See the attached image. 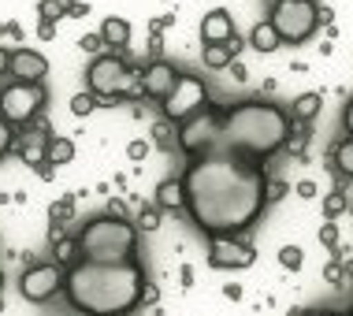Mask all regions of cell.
<instances>
[{
  "label": "cell",
  "mask_w": 353,
  "mask_h": 316,
  "mask_svg": "<svg viewBox=\"0 0 353 316\" xmlns=\"http://www.w3.org/2000/svg\"><path fill=\"white\" fill-rule=\"evenodd\" d=\"M179 279H183V286L190 290V286H194V268H190V264H183V268H179Z\"/></svg>",
  "instance_id": "45"
},
{
  "label": "cell",
  "mask_w": 353,
  "mask_h": 316,
  "mask_svg": "<svg viewBox=\"0 0 353 316\" xmlns=\"http://www.w3.org/2000/svg\"><path fill=\"white\" fill-rule=\"evenodd\" d=\"M268 23L275 26L283 45H305L320 26V8L312 0H275Z\"/></svg>",
  "instance_id": "5"
},
{
  "label": "cell",
  "mask_w": 353,
  "mask_h": 316,
  "mask_svg": "<svg viewBox=\"0 0 353 316\" xmlns=\"http://www.w3.org/2000/svg\"><path fill=\"white\" fill-rule=\"evenodd\" d=\"M250 45L256 52H275V49H283V41H279V34H275V26L268 23V19H264V23H256L253 30H250Z\"/></svg>",
  "instance_id": "16"
},
{
  "label": "cell",
  "mask_w": 353,
  "mask_h": 316,
  "mask_svg": "<svg viewBox=\"0 0 353 316\" xmlns=\"http://www.w3.org/2000/svg\"><path fill=\"white\" fill-rule=\"evenodd\" d=\"M279 264L286 268V272H301L305 250H301V246H283V250H279Z\"/></svg>",
  "instance_id": "27"
},
{
  "label": "cell",
  "mask_w": 353,
  "mask_h": 316,
  "mask_svg": "<svg viewBox=\"0 0 353 316\" xmlns=\"http://www.w3.org/2000/svg\"><path fill=\"white\" fill-rule=\"evenodd\" d=\"M208 104V86L197 79V75H186V71H179V82L171 86V93L164 101H160V112H164V119L168 123H186L194 112H201Z\"/></svg>",
  "instance_id": "7"
},
{
  "label": "cell",
  "mask_w": 353,
  "mask_h": 316,
  "mask_svg": "<svg viewBox=\"0 0 353 316\" xmlns=\"http://www.w3.org/2000/svg\"><path fill=\"white\" fill-rule=\"evenodd\" d=\"M79 49H82V52H90V56H101V49H104L101 30H97V34H82V37H79Z\"/></svg>",
  "instance_id": "32"
},
{
  "label": "cell",
  "mask_w": 353,
  "mask_h": 316,
  "mask_svg": "<svg viewBox=\"0 0 353 316\" xmlns=\"http://www.w3.org/2000/svg\"><path fill=\"white\" fill-rule=\"evenodd\" d=\"M79 261L93 264H123L138 257V227L127 216H93L79 231Z\"/></svg>",
  "instance_id": "4"
},
{
  "label": "cell",
  "mask_w": 353,
  "mask_h": 316,
  "mask_svg": "<svg viewBox=\"0 0 353 316\" xmlns=\"http://www.w3.org/2000/svg\"><path fill=\"white\" fill-rule=\"evenodd\" d=\"M12 146H15V127H12V123H8L4 116H0V160L12 152Z\"/></svg>",
  "instance_id": "31"
},
{
  "label": "cell",
  "mask_w": 353,
  "mask_h": 316,
  "mask_svg": "<svg viewBox=\"0 0 353 316\" xmlns=\"http://www.w3.org/2000/svg\"><path fill=\"white\" fill-rule=\"evenodd\" d=\"M160 219H164V213H160V208L157 205H141V213H138V219H134V227H138V231H157V227H160Z\"/></svg>",
  "instance_id": "25"
},
{
  "label": "cell",
  "mask_w": 353,
  "mask_h": 316,
  "mask_svg": "<svg viewBox=\"0 0 353 316\" xmlns=\"http://www.w3.org/2000/svg\"><path fill=\"white\" fill-rule=\"evenodd\" d=\"M286 197V183L283 179H268V205H275V201Z\"/></svg>",
  "instance_id": "35"
},
{
  "label": "cell",
  "mask_w": 353,
  "mask_h": 316,
  "mask_svg": "<svg viewBox=\"0 0 353 316\" xmlns=\"http://www.w3.org/2000/svg\"><path fill=\"white\" fill-rule=\"evenodd\" d=\"M149 152H152V141H145V138H134V141L127 146V157L134 160V164H141V160H145Z\"/></svg>",
  "instance_id": "33"
},
{
  "label": "cell",
  "mask_w": 353,
  "mask_h": 316,
  "mask_svg": "<svg viewBox=\"0 0 353 316\" xmlns=\"http://www.w3.org/2000/svg\"><path fill=\"white\" fill-rule=\"evenodd\" d=\"M82 15H90V4H82V0H74V4H71V12H68V19H82Z\"/></svg>",
  "instance_id": "44"
},
{
  "label": "cell",
  "mask_w": 353,
  "mask_h": 316,
  "mask_svg": "<svg viewBox=\"0 0 353 316\" xmlns=\"http://www.w3.org/2000/svg\"><path fill=\"white\" fill-rule=\"evenodd\" d=\"M157 302H160V286L145 283V290H141V305H157Z\"/></svg>",
  "instance_id": "38"
},
{
  "label": "cell",
  "mask_w": 353,
  "mask_h": 316,
  "mask_svg": "<svg viewBox=\"0 0 353 316\" xmlns=\"http://www.w3.org/2000/svg\"><path fill=\"white\" fill-rule=\"evenodd\" d=\"M108 216H127V205H123L119 197H112L108 201Z\"/></svg>",
  "instance_id": "46"
},
{
  "label": "cell",
  "mask_w": 353,
  "mask_h": 316,
  "mask_svg": "<svg viewBox=\"0 0 353 316\" xmlns=\"http://www.w3.org/2000/svg\"><path fill=\"white\" fill-rule=\"evenodd\" d=\"M323 108V93L320 90H309V93H298V101L290 104V119L294 123H312Z\"/></svg>",
  "instance_id": "14"
},
{
  "label": "cell",
  "mask_w": 353,
  "mask_h": 316,
  "mask_svg": "<svg viewBox=\"0 0 353 316\" xmlns=\"http://www.w3.org/2000/svg\"><path fill=\"white\" fill-rule=\"evenodd\" d=\"M186 213L205 238H242L268 208V164L231 149L186 157Z\"/></svg>",
  "instance_id": "1"
},
{
  "label": "cell",
  "mask_w": 353,
  "mask_h": 316,
  "mask_svg": "<svg viewBox=\"0 0 353 316\" xmlns=\"http://www.w3.org/2000/svg\"><path fill=\"white\" fill-rule=\"evenodd\" d=\"M256 264V250L242 238H208V268L216 272H242Z\"/></svg>",
  "instance_id": "9"
},
{
  "label": "cell",
  "mask_w": 353,
  "mask_h": 316,
  "mask_svg": "<svg viewBox=\"0 0 353 316\" xmlns=\"http://www.w3.org/2000/svg\"><path fill=\"white\" fill-rule=\"evenodd\" d=\"M152 146L157 149H179V127L168 119L152 123Z\"/></svg>",
  "instance_id": "19"
},
{
  "label": "cell",
  "mask_w": 353,
  "mask_h": 316,
  "mask_svg": "<svg viewBox=\"0 0 353 316\" xmlns=\"http://www.w3.org/2000/svg\"><path fill=\"white\" fill-rule=\"evenodd\" d=\"M49 219H56V224L74 219V194H63L60 201H52V205H49Z\"/></svg>",
  "instance_id": "24"
},
{
  "label": "cell",
  "mask_w": 353,
  "mask_h": 316,
  "mask_svg": "<svg viewBox=\"0 0 353 316\" xmlns=\"http://www.w3.org/2000/svg\"><path fill=\"white\" fill-rule=\"evenodd\" d=\"M152 205L160 213H186V190H183V179H164L157 186V201Z\"/></svg>",
  "instance_id": "13"
},
{
  "label": "cell",
  "mask_w": 353,
  "mask_h": 316,
  "mask_svg": "<svg viewBox=\"0 0 353 316\" xmlns=\"http://www.w3.org/2000/svg\"><path fill=\"white\" fill-rule=\"evenodd\" d=\"M63 238V224H56V219H49V242H60Z\"/></svg>",
  "instance_id": "48"
},
{
  "label": "cell",
  "mask_w": 353,
  "mask_h": 316,
  "mask_svg": "<svg viewBox=\"0 0 353 316\" xmlns=\"http://www.w3.org/2000/svg\"><path fill=\"white\" fill-rule=\"evenodd\" d=\"M145 283L149 275L138 257L123 264L74 261L63 275V298L82 316H130L141 305Z\"/></svg>",
  "instance_id": "3"
},
{
  "label": "cell",
  "mask_w": 353,
  "mask_h": 316,
  "mask_svg": "<svg viewBox=\"0 0 353 316\" xmlns=\"http://www.w3.org/2000/svg\"><path fill=\"white\" fill-rule=\"evenodd\" d=\"M0 294H4V272H0Z\"/></svg>",
  "instance_id": "52"
},
{
  "label": "cell",
  "mask_w": 353,
  "mask_h": 316,
  "mask_svg": "<svg viewBox=\"0 0 353 316\" xmlns=\"http://www.w3.org/2000/svg\"><path fill=\"white\" fill-rule=\"evenodd\" d=\"M323 279H327L331 286H342V283H346V272H342V257L331 253V261L323 264Z\"/></svg>",
  "instance_id": "29"
},
{
  "label": "cell",
  "mask_w": 353,
  "mask_h": 316,
  "mask_svg": "<svg viewBox=\"0 0 353 316\" xmlns=\"http://www.w3.org/2000/svg\"><path fill=\"white\" fill-rule=\"evenodd\" d=\"M8 63H12V52H8L4 45H0V75H8Z\"/></svg>",
  "instance_id": "49"
},
{
  "label": "cell",
  "mask_w": 353,
  "mask_h": 316,
  "mask_svg": "<svg viewBox=\"0 0 353 316\" xmlns=\"http://www.w3.org/2000/svg\"><path fill=\"white\" fill-rule=\"evenodd\" d=\"M101 108V97H93V93L90 90H85V93H74V97H71V116H93V112H97Z\"/></svg>",
  "instance_id": "23"
},
{
  "label": "cell",
  "mask_w": 353,
  "mask_h": 316,
  "mask_svg": "<svg viewBox=\"0 0 353 316\" xmlns=\"http://www.w3.org/2000/svg\"><path fill=\"white\" fill-rule=\"evenodd\" d=\"M227 45H231V52H234V56L245 49V41H242V37H238V34H234V37H231V41H227Z\"/></svg>",
  "instance_id": "50"
},
{
  "label": "cell",
  "mask_w": 353,
  "mask_h": 316,
  "mask_svg": "<svg viewBox=\"0 0 353 316\" xmlns=\"http://www.w3.org/2000/svg\"><path fill=\"white\" fill-rule=\"evenodd\" d=\"M223 298H227V302H242V286H238V283H227V286H223Z\"/></svg>",
  "instance_id": "43"
},
{
  "label": "cell",
  "mask_w": 353,
  "mask_h": 316,
  "mask_svg": "<svg viewBox=\"0 0 353 316\" xmlns=\"http://www.w3.org/2000/svg\"><path fill=\"white\" fill-rule=\"evenodd\" d=\"M290 316H353V305H350V309H342V313H335V309H294Z\"/></svg>",
  "instance_id": "34"
},
{
  "label": "cell",
  "mask_w": 353,
  "mask_h": 316,
  "mask_svg": "<svg viewBox=\"0 0 353 316\" xmlns=\"http://www.w3.org/2000/svg\"><path fill=\"white\" fill-rule=\"evenodd\" d=\"M331 160H335L339 175H346V179H353V138H342L339 146L331 149Z\"/></svg>",
  "instance_id": "20"
},
{
  "label": "cell",
  "mask_w": 353,
  "mask_h": 316,
  "mask_svg": "<svg viewBox=\"0 0 353 316\" xmlns=\"http://www.w3.org/2000/svg\"><path fill=\"white\" fill-rule=\"evenodd\" d=\"M101 37H104V45H112V49H127L130 45V19L108 15L101 23Z\"/></svg>",
  "instance_id": "15"
},
{
  "label": "cell",
  "mask_w": 353,
  "mask_h": 316,
  "mask_svg": "<svg viewBox=\"0 0 353 316\" xmlns=\"http://www.w3.org/2000/svg\"><path fill=\"white\" fill-rule=\"evenodd\" d=\"M320 246L323 250H339V224L335 219H323V227H320Z\"/></svg>",
  "instance_id": "30"
},
{
  "label": "cell",
  "mask_w": 353,
  "mask_h": 316,
  "mask_svg": "<svg viewBox=\"0 0 353 316\" xmlns=\"http://www.w3.org/2000/svg\"><path fill=\"white\" fill-rule=\"evenodd\" d=\"M286 134H290V116L272 101H242L231 108H219L208 101L201 112L179 123V149L186 157L208 149H231L268 164L286 146Z\"/></svg>",
  "instance_id": "2"
},
{
  "label": "cell",
  "mask_w": 353,
  "mask_h": 316,
  "mask_svg": "<svg viewBox=\"0 0 353 316\" xmlns=\"http://www.w3.org/2000/svg\"><path fill=\"white\" fill-rule=\"evenodd\" d=\"M201 60H205V67L208 71H227V67H231V60H238V56L231 52V45H205L201 49Z\"/></svg>",
  "instance_id": "18"
},
{
  "label": "cell",
  "mask_w": 353,
  "mask_h": 316,
  "mask_svg": "<svg viewBox=\"0 0 353 316\" xmlns=\"http://www.w3.org/2000/svg\"><path fill=\"white\" fill-rule=\"evenodd\" d=\"M342 127H346V134L353 138V97L346 101V108H342Z\"/></svg>",
  "instance_id": "41"
},
{
  "label": "cell",
  "mask_w": 353,
  "mask_h": 316,
  "mask_svg": "<svg viewBox=\"0 0 353 316\" xmlns=\"http://www.w3.org/2000/svg\"><path fill=\"white\" fill-rule=\"evenodd\" d=\"M238 30H234V19L227 8H212L205 19H201V45H223L231 41Z\"/></svg>",
  "instance_id": "12"
},
{
  "label": "cell",
  "mask_w": 353,
  "mask_h": 316,
  "mask_svg": "<svg viewBox=\"0 0 353 316\" xmlns=\"http://www.w3.org/2000/svg\"><path fill=\"white\" fill-rule=\"evenodd\" d=\"M8 75L15 82H41L49 75V60H45L37 49H15L12 63H8Z\"/></svg>",
  "instance_id": "11"
},
{
  "label": "cell",
  "mask_w": 353,
  "mask_h": 316,
  "mask_svg": "<svg viewBox=\"0 0 353 316\" xmlns=\"http://www.w3.org/2000/svg\"><path fill=\"white\" fill-rule=\"evenodd\" d=\"M52 257H56V264L71 268L74 261H79V242H74V238H60V242H52Z\"/></svg>",
  "instance_id": "22"
},
{
  "label": "cell",
  "mask_w": 353,
  "mask_h": 316,
  "mask_svg": "<svg viewBox=\"0 0 353 316\" xmlns=\"http://www.w3.org/2000/svg\"><path fill=\"white\" fill-rule=\"evenodd\" d=\"M63 275H68V268L56 264V261L26 264L23 275H19V294L30 305H45V302H52L56 294H63Z\"/></svg>",
  "instance_id": "8"
},
{
  "label": "cell",
  "mask_w": 353,
  "mask_h": 316,
  "mask_svg": "<svg viewBox=\"0 0 353 316\" xmlns=\"http://www.w3.org/2000/svg\"><path fill=\"white\" fill-rule=\"evenodd\" d=\"M227 71H231V79H234V82H245V79H250V71H245V63H242V60H231V67H227Z\"/></svg>",
  "instance_id": "40"
},
{
  "label": "cell",
  "mask_w": 353,
  "mask_h": 316,
  "mask_svg": "<svg viewBox=\"0 0 353 316\" xmlns=\"http://www.w3.org/2000/svg\"><path fill=\"white\" fill-rule=\"evenodd\" d=\"M45 160H49V164H71L74 160V141L71 138H60V134H52L49 141H45Z\"/></svg>",
  "instance_id": "17"
},
{
  "label": "cell",
  "mask_w": 353,
  "mask_h": 316,
  "mask_svg": "<svg viewBox=\"0 0 353 316\" xmlns=\"http://www.w3.org/2000/svg\"><path fill=\"white\" fill-rule=\"evenodd\" d=\"M350 208V197H346V190H331L327 197H323V219H339L342 213Z\"/></svg>",
  "instance_id": "21"
},
{
  "label": "cell",
  "mask_w": 353,
  "mask_h": 316,
  "mask_svg": "<svg viewBox=\"0 0 353 316\" xmlns=\"http://www.w3.org/2000/svg\"><path fill=\"white\" fill-rule=\"evenodd\" d=\"M342 272H346V275H350V279H353V257H350V261H346V264H342Z\"/></svg>",
  "instance_id": "51"
},
{
  "label": "cell",
  "mask_w": 353,
  "mask_h": 316,
  "mask_svg": "<svg viewBox=\"0 0 353 316\" xmlns=\"http://www.w3.org/2000/svg\"><path fill=\"white\" fill-rule=\"evenodd\" d=\"M71 4H74V0H41V4H37V15H41V19H56V23H60V19L71 12Z\"/></svg>",
  "instance_id": "26"
},
{
  "label": "cell",
  "mask_w": 353,
  "mask_h": 316,
  "mask_svg": "<svg viewBox=\"0 0 353 316\" xmlns=\"http://www.w3.org/2000/svg\"><path fill=\"white\" fill-rule=\"evenodd\" d=\"M37 37H41V41H52L56 37V19H41V23H37Z\"/></svg>",
  "instance_id": "37"
},
{
  "label": "cell",
  "mask_w": 353,
  "mask_h": 316,
  "mask_svg": "<svg viewBox=\"0 0 353 316\" xmlns=\"http://www.w3.org/2000/svg\"><path fill=\"white\" fill-rule=\"evenodd\" d=\"M171 23H175L171 15H160V19H152V23H149V30H152V34H160V30H168Z\"/></svg>",
  "instance_id": "42"
},
{
  "label": "cell",
  "mask_w": 353,
  "mask_h": 316,
  "mask_svg": "<svg viewBox=\"0 0 353 316\" xmlns=\"http://www.w3.org/2000/svg\"><path fill=\"white\" fill-rule=\"evenodd\" d=\"M19 157H23V164L37 168V164L45 160V141H26V146L19 149Z\"/></svg>",
  "instance_id": "28"
},
{
  "label": "cell",
  "mask_w": 353,
  "mask_h": 316,
  "mask_svg": "<svg viewBox=\"0 0 353 316\" xmlns=\"http://www.w3.org/2000/svg\"><path fill=\"white\" fill-rule=\"evenodd\" d=\"M34 171H37L41 179H52V175H56V164H49V160H41V164H37Z\"/></svg>",
  "instance_id": "47"
},
{
  "label": "cell",
  "mask_w": 353,
  "mask_h": 316,
  "mask_svg": "<svg viewBox=\"0 0 353 316\" xmlns=\"http://www.w3.org/2000/svg\"><path fill=\"white\" fill-rule=\"evenodd\" d=\"M0 37H12V41H23V26H19L15 19H8V23H0Z\"/></svg>",
  "instance_id": "36"
},
{
  "label": "cell",
  "mask_w": 353,
  "mask_h": 316,
  "mask_svg": "<svg viewBox=\"0 0 353 316\" xmlns=\"http://www.w3.org/2000/svg\"><path fill=\"white\" fill-rule=\"evenodd\" d=\"M175 82H179V67L168 63V60H149L141 67V93H145L149 101H164Z\"/></svg>",
  "instance_id": "10"
},
{
  "label": "cell",
  "mask_w": 353,
  "mask_h": 316,
  "mask_svg": "<svg viewBox=\"0 0 353 316\" xmlns=\"http://www.w3.org/2000/svg\"><path fill=\"white\" fill-rule=\"evenodd\" d=\"M45 101H49V93L41 82H12L0 90V116L12 127H30L45 112Z\"/></svg>",
  "instance_id": "6"
},
{
  "label": "cell",
  "mask_w": 353,
  "mask_h": 316,
  "mask_svg": "<svg viewBox=\"0 0 353 316\" xmlns=\"http://www.w3.org/2000/svg\"><path fill=\"white\" fill-rule=\"evenodd\" d=\"M298 197L312 201V197H316V183H312V179H301V183H298Z\"/></svg>",
  "instance_id": "39"
}]
</instances>
